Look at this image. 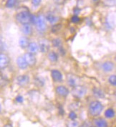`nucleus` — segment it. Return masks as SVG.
Returning a JSON list of instances; mask_svg holds the SVG:
<instances>
[{
	"label": "nucleus",
	"mask_w": 116,
	"mask_h": 127,
	"mask_svg": "<svg viewBox=\"0 0 116 127\" xmlns=\"http://www.w3.org/2000/svg\"><path fill=\"white\" fill-rule=\"evenodd\" d=\"M89 113L92 116H97L102 113L103 106L99 100H93L89 105Z\"/></svg>",
	"instance_id": "nucleus-1"
},
{
	"label": "nucleus",
	"mask_w": 116,
	"mask_h": 127,
	"mask_svg": "<svg viewBox=\"0 0 116 127\" xmlns=\"http://www.w3.org/2000/svg\"><path fill=\"white\" fill-rule=\"evenodd\" d=\"M32 14L29 13L28 11H21L16 14V20L20 23L21 25H25V24H31L32 22Z\"/></svg>",
	"instance_id": "nucleus-2"
},
{
	"label": "nucleus",
	"mask_w": 116,
	"mask_h": 127,
	"mask_svg": "<svg viewBox=\"0 0 116 127\" xmlns=\"http://www.w3.org/2000/svg\"><path fill=\"white\" fill-rule=\"evenodd\" d=\"M34 25L36 26L37 31H39L40 32H45L47 30L46 19L42 15H40L37 17V20Z\"/></svg>",
	"instance_id": "nucleus-3"
},
{
	"label": "nucleus",
	"mask_w": 116,
	"mask_h": 127,
	"mask_svg": "<svg viewBox=\"0 0 116 127\" xmlns=\"http://www.w3.org/2000/svg\"><path fill=\"white\" fill-rule=\"evenodd\" d=\"M86 94H87V89L86 88L82 86L77 85L72 88V94L74 97L77 98H81L82 97H84Z\"/></svg>",
	"instance_id": "nucleus-4"
},
{
	"label": "nucleus",
	"mask_w": 116,
	"mask_h": 127,
	"mask_svg": "<svg viewBox=\"0 0 116 127\" xmlns=\"http://www.w3.org/2000/svg\"><path fill=\"white\" fill-rule=\"evenodd\" d=\"M115 68V63L111 60H106L103 62L101 65V69L105 73H111Z\"/></svg>",
	"instance_id": "nucleus-5"
},
{
	"label": "nucleus",
	"mask_w": 116,
	"mask_h": 127,
	"mask_svg": "<svg viewBox=\"0 0 116 127\" xmlns=\"http://www.w3.org/2000/svg\"><path fill=\"white\" fill-rule=\"evenodd\" d=\"M39 48H40V51L42 53H47L49 52V49H50V43L49 41L47 39H42L39 42Z\"/></svg>",
	"instance_id": "nucleus-6"
},
{
	"label": "nucleus",
	"mask_w": 116,
	"mask_h": 127,
	"mask_svg": "<svg viewBox=\"0 0 116 127\" xmlns=\"http://www.w3.org/2000/svg\"><path fill=\"white\" fill-rule=\"evenodd\" d=\"M9 58L4 53H0V69H4L9 64Z\"/></svg>",
	"instance_id": "nucleus-7"
},
{
	"label": "nucleus",
	"mask_w": 116,
	"mask_h": 127,
	"mask_svg": "<svg viewBox=\"0 0 116 127\" xmlns=\"http://www.w3.org/2000/svg\"><path fill=\"white\" fill-rule=\"evenodd\" d=\"M24 58V59L26 60L27 63L28 64L29 66H34V65L36 64V58H35V55L32 53H27L24 55L23 56Z\"/></svg>",
	"instance_id": "nucleus-8"
},
{
	"label": "nucleus",
	"mask_w": 116,
	"mask_h": 127,
	"mask_svg": "<svg viewBox=\"0 0 116 127\" xmlns=\"http://www.w3.org/2000/svg\"><path fill=\"white\" fill-rule=\"evenodd\" d=\"M51 75L53 80L57 83H60L63 80V75L61 72L58 70H52L51 71Z\"/></svg>",
	"instance_id": "nucleus-9"
},
{
	"label": "nucleus",
	"mask_w": 116,
	"mask_h": 127,
	"mask_svg": "<svg viewBox=\"0 0 116 127\" xmlns=\"http://www.w3.org/2000/svg\"><path fill=\"white\" fill-rule=\"evenodd\" d=\"M56 92L62 97H66L70 94V91L68 88L64 86H58L56 88Z\"/></svg>",
	"instance_id": "nucleus-10"
},
{
	"label": "nucleus",
	"mask_w": 116,
	"mask_h": 127,
	"mask_svg": "<svg viewBox=\"0 0 116 127\" xmlns=\"http://www.w3.org/2000/svg\"><path fill=\"white\" fill-rule=\"evenodd\" d=\"M17 81L18 85H20V86H25L29 82V78L27 75H22L17 77Z\"/></svg>",
	"instance_id": "nucleus-11"
},
{
	"label": "nucleus",
	"mask_w": 116,
	"mask_h": 127,
	"mask_svg": "<svg viewBox=\"0 0 116 127\" xmlns=\"http://www.w3.org/2000/svg\"><path fill=\"white\" fill-rule=\"evenodd\" d=\"M28 51L29 53L35 55L40 51V48H39V45L36 42H29V46L27 47Z\"/></svg>",
	"instance_id": "nucleus-12"
},
{
	"label": "nucleus",
	"mask_w": 116,
	"mask_h": 127,
	"mask_svg": "<svg viewBox=\"0 0 116 127\" xmlns=\"http://www.w3.org/2000/svg\"><path fill=\"white\" fill-rule=\"evenodd\" d=\"M21 31L22 32V33L27 36L31 35L32 34V27L31 24L22 25V27H21Z\"/></svg>",
	"instance_id": "nucleus-13"
},
{
	"label": "nucleus",
	"mask_w": 116,
	"mask_h": 127,
	"mask_svg": "<svg viewBox=\"0 0 116 127\" xmlns=\"http://www.w3.org/2000/svg\"><path fill=\"white\" fill-rule=\"evenodd\" d=\"M17 66L20 67V69H26L27 68V67L29 66L28 64L27 63L26 60L24 59V58L23 56H20L17 58Z\"/></svg>",
	"instance_id": "nucleus-14"
},
{
	"label": "nucleus",
	"mask_w": 116,
	"mask_h": 127,
	"mask_svg": "<svg viewBox=\"0 0 116 127\" xmlns=\"http://www.w3.org/2000/svg\"><path fill=\"white\" fill-rule=\"evenodd\" d=\"M45 19L47 20L49 23H51V24H52V25H55V24L58 22L59 17H58L57 15L54 14L48 13L46 15V17H45Z\"/></svg>",
	"instance_id": "nucleus-15"
},
{
	"label": "nucleus",
	"mask_w": 116,
	"mask_h": 127,
	"mask_svg": "<svg viewBox=\"0 0 116 127\" xmlns=\"http://www.w3.org/2000/svg\"><path fill=\"white\" fill-rule=\"evenodd\" d=\"M94 124L96 127H108L107 121L102 118H97L94 120Z\"/></svg>",
	"instance_id": "nucleus-16"
},
{
	"label": "nucleus",
	"mask_w": 116,
	"mask_h": 127,
	"mask_svg": "<svg viewBox=\"0 0 116 127\" xmlns=\"http://www.w3.org/2000/svg\"><path fill=\"white\" fill-rule=\"evenodd\" d=\"M29 41L27 37H20V39L19 40V45L22 49H25V48H27L29 46Z\"/></svg>",
	"instance_id": "nucleus-17"
},
{
	"label": "nucleus",
	"mask_w": 116,
	"mask_h": 127,
	"mask_svg": "<svg viewBox=\"0 0 116 127\" xmlns=\"http://www.w3.org/2000/svg\"><path fill=\"white\" fill-rule=\"evenodd\" d=\"M79 79L75 75H70L68 77V84L71 87H75L78 85Z\"/></svg>",
	"instance_id": "nucleus-18"
},
{
	"label": "nucleus",
	"mask_w": 116,
	"mask_h": 127,
	"mask_svg": "<svg viewBox=\"0 0 116 127\" xmlns=\"http://www.w3.org/2000/svg\"><path fill=\"white\" fill-rule=\"evenodd\" d=\"M48 59L52 63H55L58 60V55L55 51H49L47 55Z\"/></svg>",
	"instance_id": "nucleus-19"
},
{
	"label": "nucleus",
	"mask_w": 116,
	"mask_h": 127,
	"mask_svg": "<svg viewBox=\"0 0 116 127\" xmlns=\"http://www.w3.org/2000/svg\"><path fill=\"white\" fill-rule=\"evenodd\" d=\"M93 94L94 95L98 98H102L105 97V94L104 92L102 91L101 89L100 88H94L93 90Z\"/></svg>",
	"instance_id": "nucleus-20"
},
{
	"label": "nucleus",
	"mask_w": 116,
	"mask_h": 127,
	"mask_svg": "<svg viewBox=\"0 0 116 127\" xmlns=\"http://www.w3.org/2000/svg\"><path fill=\"white\" fill-rule=\"evenodd\" d=\"M115 115H116L115 111L113 108H108L105 111V116L107 119H112L115 116Z\"/></svg>",
	"instance_id": "nucleus-21"
},
{
	"label": "nucleus",
	"mask_w": 116,
	"mask_h": 127,
	"mask_svg": "<svg viewBox=\"0 0 116 127\" xmlns=\"http://www.w3.org/2000/svg\"><path fill=\"white\" fill-rule=\"evenodd\" d=\"M52 45L53 47L60 48V47H62V42L61 39H60V38H55L52 40Z\"/></svg>",
	"instance_id": "nucleus-22"
},
{
	"label": "nucleus",
	"mask_w": 116,
	"mask_h": 127,
	"mask_svg": "<svg viewBox=\"0 0 116 127\" xmlns=\"http://www.w3.org/2000/svg\"><path fill=\"white\" fill-rule=\"evenodd\" d=\"M108 80V83H109L112 86L116 87V74H113V75H110Z\"/></svg>",
	"instance_id": "nucleus-23"
},
{
	"label": "nucleus",
	"mask_w": 116,
	"mask_h": 127,
	"mask_svg": "<svg viewBox=\"0 0 116 127\" xmlns=\"http://www.w3.org/2000/svg\"><path fill=\"white\" fill-rule=\"evenodd\" d=\"M103 4L106 7H116V0H105Z\"/></svg>",
	"instance_id": "nucleus-24"
},
{
	"label": "nucleus",
	"mask_w": 116,
	"mask_h": 127,
	"mask_svg": "<svg viewBox=\"0 0 116 127\" xmlns=\"http://www.w3.org/2000/svg\"><path fill=\"white\" fill-rule=\"evenodd\" d=\"M17 0H7L6 7L7 8H13L16 5Z\"/></svg>",
	"instance_id": "nucleus-25"
},
{
	"label": "nucleus",
	"mask_w": 116,
	"mask_h": 127,
	"mask_svg": "<svg viewBox=\"0 0 116 127\" xmlns=\"http://www.w3.org/2000/svg\"><path fill=\"white\" fill-rule=\"evenodd\" d=\"M67 127H79V124L75 120H71L67 124Z\"/></svg>",
	"instance_id": "nucleus-26"
},
{
	"label": "nucleus",
	"mask_w": 116,
	"mask_h": 127,
	"mask_svg": "<svg viewBox=\"0 0 116 127\" xmlns=\"http://www.w3.org/2000/svg\"><path fill=\"white\" fill-rule=\"evenodd\" d=\"M80 21V18L77 16V15H74L71 17V22L73 23H78Z\"/></svg>",
	"instance_id": "nucleus-27"
},
{
	"label": "nucleus",
	"mask_w": 116,
	"mask_h": 127,
	"mask_svg": "<svg viewBox=\"0 0 116 127\" xmlns=\"http://www.w3.org/2000/svg\"><path fill=\"white\" fill-rule=\"evenodd\" d=\"M32 4L34 7H37L39 6L42 2V0H31Z\"/></svg>",
	"instance_id": "nucleus-28"
},
{
	"label": "nucleus",
	"mask_w": 116,
	"mask_h": 127,
	"mask_svg": "<svg viewBox=\"0 0 116 127\" xmlns=\"http://www.w3.org/2000/svg\"><path fill=\"white\" fill-rule=\"evenodd\" d=\"M69 118L71 120H75L77 119V114H75L74 111H71L69 114Z\"/></svg>",
	"instance_id": "nucleus-29"
},
{
	"label": "nucleus",
	"mask_w": 116,
	"mask_h": 127,
	"mask_svg": "<svg viewBox=\"0 0 116 127\" xmlns=\"http://www.w3.org/2000/svg\"><path fill=\"white\" fill-rule=\"evenodd\" d=\"M16 100H17L18 103H22V102H23V100H24V99H23V97H22V96H21V95H18V96L16 98Z\"/></svg>",
	"instance_id": "nucleus-30"
},
{
	"label": "nucleus",
	"mask_w": 116,
	"mask_h": 127,
	"mask_svg": "<svg viewBox=\"0 0 116 127\" xmlns=\"http://www.w3.org/2000/svg\"><path fill=\"white\" fill-rule=\"evenodd\" d=\"M80 9H79L78 7H76L74 9V13H75V15H77L78 14L80 13Z\"/></svg>",
	"instance_id": "nucleus-31"
},
{
	"label": "nucleus",
	"mask_w": 116,
	"mask_h": 127,
	"mask_svg": "<svg viewBox=\"0 0 116 127\" xmlns=\"http://www.w3.org/2000/svg\"><path fill=\"white\" fill-rule=\"evenodd\" d=\"M53 1H54L55 3L57 4H61L63 2H65V0H53Z\"/></svg>",
	"instance_id": "nucleus-32"
},
{
	"label": "nucleus",
	"mask_w": 116,
	"mask_h": 127,
	"mask_svg": "<svg viewBox=\"0 0 116 127\" xmlns=\"http://www.w3.org/2000/svg\"><path fill=\"white\" fill-rule=\"evenodd\" d=\"M4 127H12V126L11 124H8L4 125Z\"/></svg>",
	"instance_id": "nucleus-33"
},
{
	"label": "nucleus",
	"mask_w": 116,
	"mask_h": 127,
	"mask_svg": "<svg viewBox=\"0 0 116 127\" xmlns=\"http://www.w3.org/2000/svg\"><path fill=\"white\" fill-rule=\"evenodd\" d=\"M1 105H0V111H1Z\"/></svg>",
	"instance_id": "nucleus-34"
},
{
	"label": "nucleus",
	"mask_w": 116,
	"mask_h": 127,
	"mask_svg": "<svg viewBox=\"0 0 116 127\" xmlns=\"http://www.w3.org/2000/svg\"><path fill=\"white\" fill-rule=\"evenodd\" d=\"M21 1H27V0H21Z\"/></svg>",
	"instance_id": "nucleus-35"
},
{
	"label": "nucleus",
	"mask_w": 116,
	"mask_h": 127,
	"mask_svg": "<svg viewBox=\"0 0 116 127\" xmlns=\"http://www.w3.org/2000/svg\"><path fill=\"white\" fill-rule=\"evenodd\" d=\"M93 1H97V0H93Z\"/></svg>",
	"instance_id": "nucleus-36"
}]
</instances>
